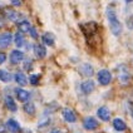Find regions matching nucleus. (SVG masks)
<instances>
[{
	"instance_id": "f257e3e1",
	"label": "nucleus",
	"mask_w": 133,
	"mask_h": 133,
	"mask_svg": "<svg viewBox=\"0 0 133 133\" xmlns=\"http://www.w3.org/2000/svg\"><path fill=\"white\" fill-rule=\"evenodd\" d=\"M107 19H108V23H109V29H111L112 34L116 35V37H118L119 34L122 33L123 26H122L121 22H119L118 18H117L116 10L112 6L107 8Z\"/></svg>"
},
{
	"instance_id": "f03ea898",
	"label": "nucleus",
	"mask_w": 133,
	"mask_h": 133,
	"mask_svg": "<svg viewBox=\"0 0 133 133\" xmlns=\"http://www.w3.org/2000/svg\"><path fill=\"white\" fill-rule=\"evenodd\" d=\"M97 79H98L101 85H108L112 81V74L109 70L102 69V70H99L98 74H97Z\"/></svg>"
},
{
	"instance_id": "7ed1b4c3",
	"label": "nucleus",
	"mask_w": 133,
	"mask_h": 133,
	"mask_svg": "<svg viewBox=\"0 0 133 133\" xmlns=\"http://www.w3.org/2000/svg\"><path fill=\"white\" fill-rule=\"evenodd\" d=\"M98 126H99L98 121L96 118H93V117H87V118H84V121H83V127L87 131H94V129L98 128Z\"/></svg>"
},
{
	"instance_id": "20e7f679",
	"label": "nucleus",
	"mask_w": 133,
	"mask_h": 133,
	"mask_svg": "<svg viewBox=\"0 0 133 133\" xmlns=\"http://www.w3.org/2000/svg\"><path fill=\"white\" fill-rule=\"evenodd\" d=\"M14 93H15V96H16V98H18V101H19V102L25 103V102H28V101H29L30 94H29V92H26L25 89L15 88Z\"/></svg>"
},
{
	"instance_id": "39448f33",
	"label": "nucleus",
	"mask_w": 133,
	"mask_h": 133,
	"mask_svg": "<svg viewBox=\"0 0 133 133\" xmlns=\"http://www.w3.org/2000/svg\"><path fill=\"white\" fill-rule=\"evenodd\" d=\"M97 116L99 117V119H102L103 122H108L109 119H111V111H109V108L108 107H101L98 111H97Z\"/></svg>"
},
{
	"instance_id": "423d86ee",
	"label": "nucleus",
	"mask_w": 133,
	"mask_h": 133,
	"mask_svg": "<svg viewBox=\"0 0 133 133\" xmlns=\"http://www.w3.org/2000/svg\"><path fill=\"white\" fill-rule=\"evenodd\" d=\"M24 59V53L20 52L19 49H15L10 53V63L11 64H19Z\"/></svg>"
},
{
	"instance_id": "0eeeda50",
	"label": "nucleus",
	"mask_w": 133,
	"mask_h": 133,
	"mask_svg": "<svg viewBox=\"0 0 133 133\" xmlns=\"http://www.w3.org/2000/svg\"><path fill=\"white\" fill-rule=\"evenodd\" d=\"M62 116H63L64 121L68 122V123H74L77 121V116L70 108H64L63 112H62Z\"/></svg>"
},
{
	"instance_id": "6e6552de",
	"label": "nucleus",
	"mask_w": 133,
	"mask_h": 133,
	"mask_svg": "<svg viewBox=\"0 0 133 133\" xmlns=\"http://www.w3.org/2000/svg\"><path fill=\"white\" fill-rule=\"evenodd\" d=\"M81 89L84 94H90V93L94 90V82L90 81V79L83 82L81 84Z\"/></svg>"
},
{
	"instance_id": "1a4fd4ad",
	"label": "nucleus",
	"mask_w": 133,
	"mask_h": 133,
	"mask_svg": "<svg viewBox=\"0 0 133 133\" xmlns=\"http://www.w3.org/2000/svg\"><path fill=\"white\" fill-rule=\"evenodd\" d=\"M13 40V35L10 33H3L0 34V48H6L10 45Z\"/></svg>"
},
{
	"instance_id": "9d476101",
	"label": "nucleus",
	"mask_w": 133,
	"mask_h": 133,
	"mask_svg": "<svg viewBox=\"0 0 133 133\" xmlns=\"http://www.w3.org/2000/svg\"><path fill=\"white\" fill-rule=\"evenodd\" d=\"M33 50H34L35 57H37V58H39V59H43L45 55H46V49H45L44 45H42V44H34V46H33Z\"/></svg>"
},
{
	"instance_id": "9b49d317",
	"label": "nucleus",
	"mask_w": 133,
	"mask_h": 133,
	"mask_svg": "<svg viewBox=\"0 0 133 133\" xmlns=\"http://www.w3.org/2000/svg\"><path fill=\"white\" fill-rule=\"evenodd\" d=\"M79 72H81L82 75L90 78L93 75V68H92V65H89V64H82L79 66Z\"/></svg>"
},
{
	"instance_id": "f8f14e48",
	"label": "nucleus",
	"mask_w": 133,
	"mask_h": 133,
	"mask_svg": "<svg viewBox=\"0 0 133 133\" xmlns=\"http://www.w3.org/2000/svg\"><path fill=\"white\" fill-rule=\"evenodd\" d=\"M113 127H114V129L116 131H118V132H123V131H126L127 128V124L124 123V121L121 118H116L113 121Z\"/></svg>"
},
{
	"instance_id": "ddd939ff",
	"label": "nucleus",
	"mask_w": 133,
	"mask_h": 133,
	"mask_svg": "<svg viewBox=\"0 0 133 133\" xmlns=\"http://www.w3.org/2000/svg\"><path fill=\"white\" fill-rule=\"evenodd\" d=\"M6 128L10 132H18V131L20 129V124H19V122L15 121V119H9L6 122Z\"/></svg>"
},
{
	"instance_id": "4468645a",
	"label": "nucleus",
	"mask_w": 133,
	"mask_h": 133,
	"mask_svg": "<svg viewBox=\"0 0 133 133\" xmlns=\"http://www.w3.org/2000/svg\"><path fill=\"white\" fill-rule=\"evenodd\" d=\"M14 79L15 82L19 84V85H26V83H28V79H26V75L22 72H18V73L14 75Z\"/></svg>"
},
{
	"instance_id": "2eb2a0df",
	"label": "nucleus",
	"mask_w": 133,
	"mask_h": 133,
	"mask_svg": "<svg viewBox=\"0 0 133 133\" xmlns=\"http://www.w3.org/2000/svg\"><path fill=\"white\" fill-rule=\"evenodd\" d=\"M5 105H6V108L9 109L10 112H16V109H18V107H16V104H15L14 99L11 98L10 96H6L5 97Z\"/></svg>"
},
{
	"instance_id": "dca6fc26",
	"label": "nucleus",
	"mask_w": 133,
	"mask_h": 133,
	"mask_svg": "<svg viewBox=\"0 0 133 133\" xmlns=\"http://www.w3.org/2000/svg\"><path fill=\"white\" fill-rule=\"evenodd\" d=\"M118 78L121 79V82H122V83H124V84H126L127 81L129 79V73H128V70H127L126 66H121V69H119Z\"/></svg>"
},
{
	"instance_id": "f3484780",
	"label": "nucleus",
	"mask_w": 133,
	"mask_h": 133,
	"mask_svg": "<svg viewBox=\"0 0 133 133\" xmlns=\"http://www.w3.org/2000/svg\"><path fill=\"white\" fill-rule=\"evenodd\" d=\"M18 29L20 33H26V31H30L31 26H30V23L28 20H23V22L18 23Z\"/></svg>"
},
{
	"instance_id": "a211bd4d",
	"label": "nucleus",
	"mask_w": 133,
	"mask_h": 133,
	"mask_svg": "<svg viewBox=\"0 0 133 133\" xmlns=\"http://www.w3.org/2000/svg\"><path fill=\"white\" fill-rule=\"evenodd\" d=\"M0 81L4 82V83H9V82L13 81V77H11V74L9 73L8 70L0 69Z\"/></svg>"
},
{
	"instance_id": "6ab92c4d",
	"label": "nucleus",
	"mask_w": 133,
	"mask_h": 133,
	"mask_svg": "<svg viewBox=\"0 0 133 133\" xmlns=\"http://www.w3.org/2000/svg\"><path fill=\"white\" fill-rule=\"evenodd\" d=\"M43 42H44L46 45H50V46H53V45H54V43H55L54 35H53L52 33H45L44 35H43Z\"/></svg>"
},
{
	"instance_id": "aec40b11",
	"label": "nucleus",
	"mask_w": 133,
	"mask_h": 133,
	"mask_svg": "<svg viewBox=\"0 0 133 133\" xmlns=\"http://www.w3.org/2000/svg\"><path fill=\"white\" fill-rule=\"evenodd\" d=\"M5 15H6V18L9 20H11V22H15L18 18H19V14L14 11V10H11V9H6L5 10Z\"/></svg>"
},
{
	"instance_id": "412c9836",
	"label": "nucleus",
	"mask_w": 133,
	"mask_h": 133,
	"mask_svg": "<svg viewBox=\"0 0 133 133\" xmlns=\"http://www.w3.org/2000/svg\"><path fill=\"white\" fill-rule=\"evenodd\" d=\"M14 42H15V44H16V46H19V48L25 44V40H24V37H23L22 33H19V31H18V33L15 34Z\"/></svg>"
},
{
	"instance_id": "4be33fe9",
	"label": "nucleus",
	"mask_w": 133,
	"mask_h": 133,
	"mask_svg": "<svg viewBox=\"0 0 133 133\" xmlns=\"http://www.w3.org/2000/svg\"><path fill=\"white\" fill-rule=\"evenodd\" d=\"M50 123V117L49 116H43L42 118H40V121H39V123H38V128H45V127L48 126Z\"/></svg>"
},
{
	"instance_id": "5701e85b",
	"label": "nucleus",
	"mask_w": 133,
	"mask_h": 133,
	"mask_svg": "<svg viewBox=\"0 0 133 133\" xmlns=\"http://www.w3.org/2000/svg\"><path fill=\"white\" fill-rule=\"evenodd\" d=\"M24 112H25L26 114H29V116L35 114V105L33 103H25V105H24Z\"/></svg>"
},
{
	"instance_id": "b1692460",
	"label": "nucleus",
	"mask_w": 133,
	"mask_h": 133,
	"mask_svg": "<svg viewBox=\"0 0 133 133\" xmlns=\"http://www.w3.org/2000/svg\"><path fill=\"white\" fill-rule=\"evenodd\" d=\"M39 78H40L39 74H31L29 77V83L31 85H37L38 83H39Z\"/></svg>"
},
{
	"instance_id": "393cba45",
	"label": "nucleus",
	"mask_w": 133,
	"mask_h": 133,
	"mask_svg": "<svg viewBox=\"0 0 133 133\" xmlns=\"http://www.w3.org/2000/svg\"><path fill=\"white\" fill-rule=\"evenodd\" d=\"M31 64H33V62H31V60H26V62H25V63H24V69H25V70H31V68H33V65H31Z\"/></svg>"
},
{
	"instance_id": "a878e982",
	"label": "nucleus",
	"mask_w": 133,
	"mask_h": 133,
	"mask_svg": "<svg viewBox=\"0 0 133 133\" xmlns=\"http://www.w3.org/2000/svg\"><path fill=\"white\" fill-rule=\"evenodd\" d=\"M29 33H30V35H31V38H33V39H37V38H38V33H37V30L34 29V28H31Z\"/></svg>"
},
{
	"instance_id": "bb28decb",
	"label": "nucleus",
	"mask_w": 133,
	"mask_h": 133,
	"mask_svg": "<svg viewBox=\"0 0 133 133\" xmlns=\"http://www.w3.org/2000/svg\"><path fill=\"white\" fill-rule=\"evenodd\" d=\"M127 24H128V28L133 29V16H129V18L127 19Z\"/></svg>"
},
{
	"instance_id": "cd10ccee",
	"label": "nucleus",
	"mask_w": 133,
	"mask_h": 133,
	"mask_svg": "<svg viewBox=\"0 0 133 133\" xmlns=\"http://www.w3.org/2000/svg\"><path fill=\"white\" fill-rule=\"evenodd\" d=\"M5 60H6V55L4 53H0V64H3Z\"/></svg>"
},
{
	"instance_id": "c85d7f7f",
	"label": "nucleus",
	"mask_w": 133,
	"mask_h": 133,
	"mask_svg": "<svg viewBox=\"0 0 133 133\" xmlns=\"http://www.w3.org/2000/svg\"><path fill=\"white\" fill-rule=\"evenodd\" d=\"M11 4L15 5V6H20V5H22V1H15V0H13V1H11Z\"/></svg>"
},
{
	"instance_id": "c756f323",
	"label": "nucleus",
	"mask_w": 133,
	"mask_h": 133,
	"mask_svg": "<svg viewBox=\"0 0 133 133\" xmlns=\"http://www.w3.org/2000/svg\"><path fill=\"white\" fill-rule=\"evenodd\" d=\"M50 133H62V132H60L59 129H54V131H52Z\"/></svg>"
}]
</instances>
